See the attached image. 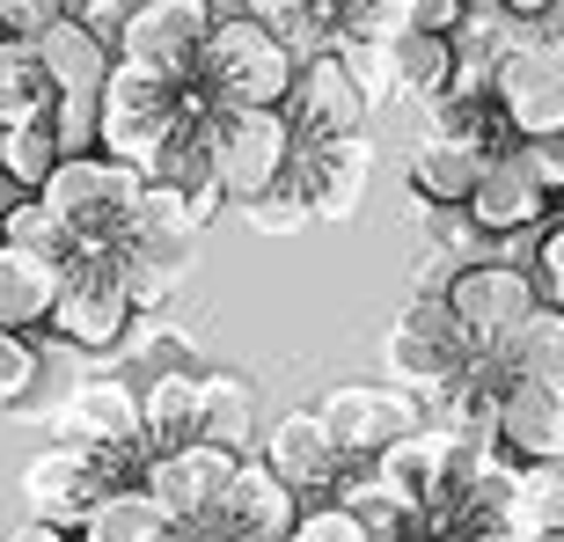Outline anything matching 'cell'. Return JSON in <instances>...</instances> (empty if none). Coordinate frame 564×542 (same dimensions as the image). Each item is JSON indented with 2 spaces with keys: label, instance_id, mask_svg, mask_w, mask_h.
<instances>
[{
  "label": "cell",
  "instance_id": "1",
  "mask_svg": "<svg viewBox=\"0 0 564 542\" xmlns=\"http://www.w3.org/2000/svg\"><path fill=\"white\" fill-rule=\"evenodd\" d=\"M213 37H206V59H198V96H206L213 110H286L293 96V74H301V59H293L279 37H264L242 8H213Z\"/></svg>",
  "mask_w": 564,
  "mask_h": 542
},
{
  "label": "cell",
  "instance_id": "2",
  "mask_svg": "<svg viewBox=\"0 0 564 542\" xmlns=\"http://www.w3.org/2000/svg\"><path fill=\"white\" fill-rule=\"evenodd\" d=\"M198 235L206 228L191 220V191L147 184L132 228L118 235V250H110V264H118V279H126V293H132V315H154L169 293L184 286L191 257H198Z\"/></svg>",
  "mask_w": 564,
  "mask_h": 542
},
{
  "label": "cell",
  "instance_id": "3",
  "mask_svg": "<svg viewBox=\"0 0 564 542\" xmlns=\"http://www.w3.org/2000/svg\"><path fill=\"white\" fill-rule=\"evenodd\" d=\"M293 126L286 110H213V132H206V176L228 198L257 206L272 184H286L293 169Z\"/></svg>",
  "mask_w": 564,
  "mask_h": 542
},
{
  "label": "cell",
  "instance_id": "4",
  "mask_svg": "<svg viewBox=\"0 0 564 542\" xmlns=\"http://www.w3.org/2000/svg\"><path fill=\"white\" fill-rule=\"evenodd\" d=\"M140 198H147V176H132V169L110 162V154L59 162V176L44 184V206L82 235V250H118V235L132 228Z\"/></svg>",
  "mask_w": 564,
  "mask_h": 542
},
{
  "label": "cell",
  "instance_id": "5",
  "mask_svg": "<svg viewBox=\"0 0 564 542\" xmlns=\"http://www.w3.org/2000/svg\"><path fill=\"white\" fill-rule=\"evenodd\" d=\"M447 308H455V323H462V337H469V359H499L513 337L528 330V315L543 308V286L528 279L521 264H469L447 286Z\"/></svg>",
  "mask_w": 564,
  "mask_h": 542
},
{
  "label": "cell",
  "instance_id": "6",
  "mask_svg": "<svg viewBox=\"0 0 564 542\" xmlns=\"http://www.w3.org/2000/svg\"><path fill=\"white\" fill-rule=\"evenodd\" d=\"M213 22L220 15L198 8V0H147V8H132L126 37H118V66H140L147 82L191 88L198 82V59H206Z\"/></svg>",
  "mask_w": 564,
  "mask_h": 542
},
{
  "label": "cell",
  "instance_id": "7",
  "mask_svg": "<svg viewBox=\"0 0 564 542\" xmlns=\"http://www.w3.org/2000/svg\"><path fill=\"white\" fill-rule=\"evenodd\" d=\"M462 375H469V337H462L455 308L447 301H411L397 337H389V381L419 389V397H447Z\"/></svg>",
  "mask_w": 564,
  "mask_h": 542
},
{
  "label": "cell",
  "instance_id": "8",
  "mask_svg": "<svg viewBox=\"0 0 564 542\" xmlns=\"http://www.w3.org/2000/svg\"><path fill=\"white\" fill-rule=\"evenodd\" d=\"M52 330L74 345V353H118L132 330V293L110 264V250H88L82 264L66 271L59 308H52Z\"/></svg>",
  "mask_w": 564,
  "mask_h": 542
},
{
  "label": "cell",
  "instance_id": "9",
  "mask_svg": "<svg viewBox=\"0 0 564 542\" xmlns=\"http://www.w3.org/2000/svg\"><path fill=\"white\" fill-rule=\"evenodd\" d=\"M315 418H323V433H330V447L345 462H381L397 440L419 433V411H411V397H397V389H367V381H337L330 397L315 403Z\"/></svg>",
  "mask_w": 564,
  "mask_h": 542
},
{
  "label": "cell",
  "instance_id": "10",
  "mask_svg": "<svg viewBox=\"0 0 564 542\" xmlns=\"http://www.w3.org/2000/svg\"><path fill=\"white\" fill-rule=\"evenodd\" d=\"M286 126L301 147H330V140H367V96L359 82L345 74L337 52L308 59L293 74V96H286Z\"/></svg>",
  "mask_w": 564,
  "mask_h": 542
},
{
  "label": "cell",
  "instance_id": "11",
  "mask_svg": "<svg viewBox=\"0 0 564 542\" xmlns=\"http://www.w3.org/2000/svg\"><path fill=\"white\" fill-rule=\"evenodd\" d=\"M52 447H82V455H132L140 447V389L118 375L88 381L74 403L52 411Z\"/></svg>",
  "mask_w": 564,
  "mask_h": 542
},
{
  "label": "cell",
  "instance_id": "12",
  "mask_svg": "<svg viewBox=\"0 0 564 542\" xmlns=\"http://www.w3.org/2000/svg\"><path fill=\"white\" fill-rule=\"evenodd\" d=\"M499 110L513 140H564V52L528 44L499 66Z\"/></svg>",
  "mask_w": 564,
  "mask_h": 542
},
{
  "label": "cell",
  "instance_id": "13",
  "mask_svg": "<svg viewBox=\"0 0 564 542\" xmlns=\"http://www.w3.org/2000/svg\"><path fill=\"white\" fill-rule=\"evenodd\" d=\"M235 469H242L235 455H220V447H206V440H198V447H176V455H154V462H147V484H140V491L162 506L176 528H191V521H206L213 506L228 499Z\"/></svg>",
  "mask_w": 564,
  "mask_h": 542
},
{
  "label": "cell",
  "instance_id": "14",
  "mask_svg": "<svg viewBox=\"0 0 564 542\" xmlns=\"http://www.w3.org/2000/svg\"><path fill=\"white\" fill-rule=\"evenodd\" d=\"M491 447H506V455H513V469H564V389L513 381V389L499 397Z\"/></svg>",
  "mask_w": 564,
  "mask_h": 542
},
{
  "label": "cell",
  "instance_id": "15",
  "mask_svg": "<svg viewBox=\"0 0 564 542\" xmlns=\"http://www.w3.org/2000/svg\"><path fill=\"white\" fill-rule=\"evenodd\" d=\"M293 184L323 220H352L367 184H375V147L367 140H330V147H293Z\"/></svg>",
  "mask_w": 564,
  "mask_h": 542
},
{
  "label": "cell",
  "instance_id": "16",
  "mask_svg": "<svg viewBox=\"0 0 564 542\" xmlns=\"http://www.w3.org/2000/svg\"><path fill=\"white\" fill-rule=\"evenodd\" d=\"M264 469L286 484L293 499H308V491H337V477H345L352 462L330 447V433H323L315 411H286L272 425V440H264Z\"/></svg>",
  "mask_w": 564,
  "mask_h": 542
},
{
  "label": "cell",
  "instance_id": "17",
  "mask_svg": "<svg viewBox=\"0 0 564 542\" xmlns=\"http://www.w3.org/2000/svg\"><path fill=\"white\" fill-rule=\"evenodd\" d=\"M455 447H462L455 433H440V425H419L411 440H397V447L375 462V477L389 484V491H397L411 513H425V506L447 491V477H455Z\"/></svg>",
  "mask_w": 564,
  "mask_h": 542
},
{
  "label": "cell",
  "instance_id": "18",
  "mask_svg": "<svg viewBox=\"0 0 564 542\" xmlns=\"http://www.w3.org/2000/svg\"><path fill=\"white\" fill-rule=\"evenodd\" d=\"M37 59H44V82H52V96H104L118 52H110V44H96L82 22H74V8H66V22L37 44Z\"/></svg>",
  "mask_w": 564,
  "mask_h": 542
},
{
  "label": "cell",
  "instance_id": "19",
  "mask_svg": "<svg viewBox=\"0 0 564 542\" xmlns=\"http://www.w3.org/2000/svg\"><path fill=\"white\" fill-rule=\"evenodd\" d=\"M198 411H206L198 375H169V381H154V389H140V447L147 455L198 447Z\"/></svg>",
  "mask_w": 564,
  "mask_h": 542
},
{
  "label": "cell",
  "instance_id": "20",
  "mask_svg": "<svg viewBox=\"0 0 564 542\" xmlns=\"http://www.w3.org/2000/svg\"><path fill=\"white\" fill-rule=\"evenodd\" d=\"M484 154H469V147H447V140H425L419 132V147H411V191H419L433 213H462L469 198H477V184H484Z\"/></svg>",
  "mask_w": 564,
  "mask_h": 542
},
{
  "label": "cell",
  "instance_id": "21",
  "mask_svg": "<svg viewBox=\"0 0 564 542\" xmlns=\"http://www.w3.org/2000/svg\"><path fill=\"white\" fill-rule=\"evenodd\" d=\"M59 286H66V271L37 264V257H22V250H0V330L22 337L30 323H52Z\"/></svg>",
  "mask_w": 564,
  "mask_h": 542
},
{
  "label": "cell",
  "instance_id": "22",
  "mask_svg": "<svg viewBox=\"0 0 564 542\" xmlns=\"http://www.w3.org/2000/svg\"><path fill=\"white\" fill-rule=\"evenodd\" d=\"M0 242H8V250H22V257H37V264H52V271H74L88 257L82 235L66 228L44 198H15V206L0 213Z\"/></svg>",
  "mask_w": 564,
  "mask_h": 542
},
{
  "label": "cell",
  "instance_id": "23",
  "mask_svg": "<svg viewBox=\"0 0 564 542\" xmlns=\"http://www.w3.org/2000/svg\"><path fill=\"white\" fill-rule=\"evenodd\" d=\"M52 82H44V59L37 44H15L0 37V132H22V126H44L52 118Z\"/></svg>",
  "mask_w": 564,
  "mask_h": 542
},
{
  "label": "cell",
  "instance_id": "24",
  "mask_svg": "<svg viewBox=\"0 0 564 542\" xmlns=\"http://www.w3.org/2000/svg\"><path fill=\"white\" fill-rule=\"evenodd\" d=\"M550 213V198L535 184H528L513 162H491L484 169V184H477V198H469V220H477L484 235H513V228H535Z\"/></svg>",
  "mask_w": 564,
  "mask_h": 542
},
{
  "label": "cell",
  "instance_id": "25",
  "mask_svg": "<svg viewBox=\"0 0 564 542\" xmlns=\"http://www.w3.org/2000/svg\"><path fill=\"white\" fill-rule=\"evenodd\" d=\"M198 389H206V411H198V440L242 462V447H250V433H257L250 381H242V375H220V367H206V375H198Z\"/></svg>",
  "mask_w": 564,
  "mask_h": 542
},
{
  "label": "cell",
  "instance_id": "26",
  "mask_svg": "<svg viewBox=\"0 0 564 542\" xmlns=\"http://www.w3.org/2000/svg\"><path fill=\"white\" fill-rule=\"evenodd\" d=\"M506 381H543V389H564V315L557 308H535L528 330L499 353Z\"/></svg>",
  "mask_w": 564,
  "mask_h": 542
},
{
  "label": "cell",
  "instance_id": "27",
  "mask_svg": "<svg viewBox=\"0 0 564 542\" xmlns=\"http://www.w3.org/2000/svg\"><path fill=\"white\" fill-rule=\"evenodd\" d=\"M82 542H176V521H169L147 491H118V499H104L88 513Z\"/></svg>",
  "mask_w": 564,
  "mask_h": 542
},
{
  "label": "cell",
  "instance_id": "28",
  "mask_svg": "<svg viewBox=\"0 0 564 542\" xmlns=\"http://www.w3.org/2000/svg\"><path fill=\"white\" fill-rule=\"evenodd\" d=\"M59 140H52V118L44 126H22V132H8V184L22 191V198H44V184L59 176Z\"/></svg>",
  "mask_w": 564,
  "mask_h": 542
},
{
  "label": "cell",
  "instance_id": "29",
  "mask_svg": "<svg viewBox=\"0 0 564 542\" xmlns=\"http://www.w3.org/2000/svg\"><path fill=\"white\" fill-rule=\"evenodd\" d=\"M242 220H250L257 235H301V228L315 220V206L301 198V184L286 176V184H272L264 198H257V206H242Z\"/></svg>",
  "mask_w": 564,
  "mask_h": 542
},
{
  "label": "cell",
  "instance_id": "30",
  "mask_svg": "<svg viewBox=\"0 0 564 542\" xmlns=\"http://www.w3.org/2000/svg\"><path fill=\"white\" fill-rule=\"evenodd\" d=\"M66 22V0H0V37L15 44H44Z\"/></svg>",
  "mask_w": 564,
  "mask_h": 542
},
{
  "label": "cell",
  "instance_id": "31",
  "mask_svg": "<svg viewBox=\"0 0 564 542\" xmlns=\"http://www.w3.org/2000/svg\"><path fill=\"white\" fill-rule=\"evenodd\" d=\"M506 162L521 169V176L543 191V198H550V191H564V140H521Z\"/></svg>",
  "mask_w": 564,
  "mask_h": 542
},
{
  "label": "cell",
  "instance_id": "32",
  "mask_svg": "<svg viewBox=\"0 0 564 542\" xmlns=\"http://www.w3.org/2000/svg\"><path fill=\"white\" fill-rule=\"evenodd\" d=\"M286 542H375V535H367L345 506H308V513H301V528H293Z\"/></svg>",
  "mask_w": 564,
  "mask_h": 542
},
{
  "label": "cell",
  "instance_id": "33",
  "mask_svg": "<svg viewBox=\"0 0 564 542\" xmlns=\"http://www.w3.org/2000/svg\"><path fill=\"white\" fill-rule=\"evenodd\" d=\"M74 22H82L96 44H110V52H118V37H126L132 8H118V0H74Z\"/></svg>",
  "mask_w": 564,
  "mask_h": 542
},
{
  "label": "cell",
  "instance_id": "34",
  "mask_svg": "<svg viewBox=\"0 0 564 542\" xmlns=\"http://www.w3.org/2000/svg\"><path fill=\"white\" fill-rule=\"evenodd\" d=\"M543 308L564 315V220L543 235Z\"/></svg>",
  "mask_w": 564,
  "mask_h": 542
},
{
  "label": "cell",
  "instance_id": "35",
  "mask_svg": "<svg viewBox=\"0 0 564 542\" xmlns=\"http://www.w3.org/2000/svg\"><path fill=\"white\" fill-rule=\"evenodd\" d=\"M8 542H66V535H59V528H44V521H15Z\"/></svg>",
  "mask_w": 564,
  "mask_h": 542
},
{
  "label": "cell",
  "instance_id": "36",
  "mask_svg": "<svg viewBox=\"0 0 564 542\" xmlns=\"http://www.w3.org/2000/svg\"><path fill=\"white\" fill-rule=\"evenodd\" d=\"M543 44H557V52H564V0H557V8H543Z\"/></svg>",
  "mask_w": 564,
  "mask_h": 542
},
{
  "label": "cell",
  "instance_id": "37",
  "mask_svg": "<svg viewBox=\"0 0 564 542\" xmlns=\"http://www.w3.org/2000/svg\"><path fill=\"white\" fill-rule=\"evenodd\" d=\"M0 176H8V132H0Z\"/></svg>",
  "mask_w": 564,
  "mask_h": 542
},
{
  "label": "cell",
  "instance_id": "38",
  "mask_svg": "<svg viewBox=\"0 0 564 542\" xmlns=\"http://www.w3.org/2000/svg\"><path fill=\"white\" fill-rule=\"evenodd\" d=\"M0 542H8V528H0Z\"/></svg>",
  "mask_w": 564,
  "mask_h": 542
},
{
  "label": "cell",
  "instance_id": "39",
  "mask_svg": "<svg viewBox=\"0 0 564 542\" xmlns=\"http://www.w3.org/2000/svg\"><path fill=\"white\" fill-rule=\"evenodd\" d=\"M0 250H8V242H0Z\"/></svg>",
  "mask_w": 564,
  "mask_h": 542
}]
</instances>
